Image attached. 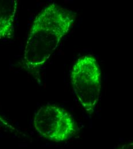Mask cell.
<instances>
[{
  "label": "cell",
  "instance_id": "2",
  "mask_svg": "<svg viewBox=\"0 0 133 149\" xmlns=\"http://www.w3.org/2000/svg\"><path fill=\"white\" fill-rule=\"evenodd\" d=\"M71 81L79 102L92 114L101 90V71L94 56H83L77 60L72 68Z\"/></svg>",
  "mask_w": 133,
  "mask_h": 149
},
{
  "label": "cell",
  "instance_id": "6",
  "mask_svg": "<svg viewBox=\"0 0 133 149\" xmlns=\"http://www.w3.org/2000/svg\"><path fill=\"white\" fill-rule=\"evenodd\" d=\"M117 149H133V143L132 142L123 145Z\"/></svg>",
  "mask_w": 133,
  "mask_h": 149
},
{
  "label": "cell",
  "instance_id": "1",
  "mask_svg": "<svg viewBox=\"0 0 133 149\" xmlns=\"http://www.w3.org/2000/svg\"><path fill=\"white\" fill-rule=\"evenodd\" d=\"M75 19V13L55 2L38 13L32 24L24 52L23 63L28 72L38 75Z\"/></svg>",
  "mask_w": 133,
  "mask_h": 149
},
{
  "label": "cell",
  "instance_id": "4",
  "mask_svg": "<svg viewBox=\"0 0 133 149\" xmlns=\"http://www.w3.org/2000/svg\"><path fill=\"white\" fill-rule=\"evenodd\" d=\"M18 5L17 0H0V40L13 37Z\"/></svg>",
  "mask_w": 133,
  "mask_h": 149
},
{
  "label": "cell",
  "instance_id": "3",
  "mask_svg": "<svg viewBox=\"0 0 133 149\" xmlns=\"http://www.w3.org/2000/svg\"><path fill=\"white\" fill-rule=\"evenodd\" d=\"M33 126L42 137L57 143L70 139L77 132L73 116L64 109L52 104L41 106L35 112Z\"/></svg>",
  "mask_w": 133,
  "mask_h": 149
},
{
  "label": "cell",
  "instance_id": "5",
  "mask_svg": "<svg viewBox=\"0 0 133 149\" xmlns=\"http://www.w3.org/2000/svg\"><path fill=\"white\" fill-rule=\"evenodd\" d=\"M0 124L5 126L8 129H10L12 130H15V128L13 127L5 119H4L1 115H0Z\"/></svg>",
  "mask_w": 133,
  "mask_h": 149
}]
</instances>
